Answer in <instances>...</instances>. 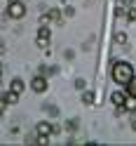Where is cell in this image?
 I'll list each match as a JSON object with an SVG mask.
<instances>
[{
    "label": "cell",
    "mask_w": 136,
    "mask_h": 146,
    "mask_svg": "<svg viewBox=\"0 0 136 146\" xmlns=\"http://www.w3.org/2000/svg\"><path fill=\"white\" fill-rule=\"evenodd\" d=\"M134 78V66L127 61H117L113 66V80L117 85H129V80Z\"/></svg>",
    "instance_id": "1"
},
{
    "label": "cell",
    "mask_w": 136,
    "mask_h": 146,
    "mask_svg": "<svg viewBox=\"0 0 136 146\" xmlns=\"http://www.w3.org/2000/svg\"><path fill=\"white\" fill-rule=\"evenodd\" d=\"M7 14H10L12 19H21V17L26 14V7H24V3H21V0H12V3L7 5Z\"/></svg>",
    "instance_id": "2"
},
{
    "label": "cell",
    "mask_w": 136,
    "mask_h": 146,
    "mask_svg": "<svg viewBox=\"0 0 136 146\" xmlns=\"http://www.w3.org/2000/svg\"><path fill=\"white\" fill-rule=\"evenodd\" d=\"M49 38H52V33H49V29H42L38 31V38H35V42H38V47L40 50H45V47H49Z\"/></svg>",
    "instance_id": "3"
},
{
    "label": "cell",
    "mask_w": 136,
    "mask_h": 146,
    "mask_svg": "<svg viewBox=\"0 0 136 146\" xmlns=\"http://www.w3.org/2000/svg\"><path fill=\"white\" fill-rule=\"evenodd\" d=\"M31 90H33V92H45V90H47V80H45L42 76L33 78L31 80Z\"/></svg>",
    "instance_id": "4"
},
{
    "label": "cell",
    "mask_w": 136,
    "mask_h": 146,
    "mask_svg": "<svg viewBox=\"0 0 136 146\" xmlns=\"http://www.w3.org/2000/svg\"><path fill=\"white\" fill-rule=\"evenodd\" d=\"M35 132H38L40 137H49V134L54 132V127H52V123H38V127H35Z\"/></svg>",
    "instance_id": "5"
},
{
    "label": "cell",
    "mask_w": 136,
    "mask_h": 146,
    "mask_svg": "<svg viewBox=\"0 0 136 146\" xmlns=\"http://www.w3.org/2000/svg\"><path fill=\"white\" fill-rule=\"evenodd\" d=\"M127 111H136V97L134 94H129V97H124V104H122Z\"/></svg>",
    "instance_id": "6"
},
{
    "label": "cell",
    "mask_w": 136,
    "mask_h": 146,
    "mask_svg": "<svg viewBox=\"0 0 136 146\" xmlns=\"http://www.w3.org/2000/svg\"><path fill=\"white\" fill-rule=\"evenodd\" d=\"M16 99H19V94L16 92H5V99H3V104H7V106H12V104H16Z\"/></svg>",
    "instance_id": "7"
},
{
    "label": "cell",
    "mask_w": 136,
    "mask_h": 146,
    "mask_svg": "<svg viewBox=\"0 0 136 146\" xmlns=\"http://www.w3.org/2000/svg\"><path fill=\"white\" fill-rule=\"evenodd\" d=\"M10 90H12V92H16V94H21V92H24V80L14 78V80H12V87H10Z\"/></svg>",
    "instance_id": "8"
},
{
    "label": "cell",
    "mask_w": 136,
    "mask_h": 146,
    "mask_svg": "<svg viewBox=\"0 0 136 146\" xmlns=\"http://www.w3.org/2000/svg\"><path fill=\"white\" fill-rule=\"evenodd\" d=\"M110 102H113L115 106H122V104H124V92H113Z\"/></svg>",
    "instance_id": "9"
},
{
    "label": "cell",
    "mask_w": 136,
    "mask_h": 146,
    "mask_svg": "<svg viewBox=\"0 0 136 146\" xmlns=\"http://www.w3.org/2000/svg\"><path fill=\"white\" fill-rule=\"evenodd\" d=\"M127 92L136 97V78H131V80H129V85H127Z\"/></svg>",
    "instance_id": "10"
},
{
    "label": "cell",
    "mask_w": 136,
    "mask_h": 146,
    "mask_svg": "<svg viewBox=\"0 0 136 146\" xmlns=\"http://www.w3.org/2000/svg\"><path fill=\"white\" fill-rule=\"evenodd\" d=\"M82 102H85V104H94V94H92V92H85V94H82Z\"/></svg>",
    "instance_id": "11"
},
{
    "label": "cell",
    "mask_w": 136,
    "mask_h": 146,
    "mask_svg": "<svg viewBox=\"0 0 136 146\" xmlns=\"http://www.w3.org/2000/svg\"><path fill=\"white\" fill-rule=\"evenodd\" d=\"M115 40H117V42H127V33H117Z\"/></svg>",
    "instance_id": "12"
},
{
    "label": "cell",
    "mask_w": 136,
    "mask_h": 146,
    "mask_svg": "<svg viewBox=\"0 0 136 146\" xmlns=\"http://www.w3.org/2000/svg\"><path fill=\"white\" fill-rule=\"evenodd\" d=\"M127 19L134 21V19H136V10H129V12H127Z\"/></svg>",
    "instance_id": "13"
}]
</instances>
